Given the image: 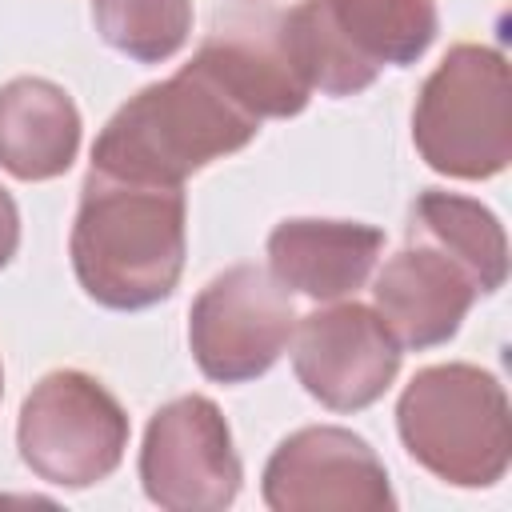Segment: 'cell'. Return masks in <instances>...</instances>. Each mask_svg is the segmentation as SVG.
Listing matches in <instances>:
<instances>
[{
    "label": "cell",
    "mask_w": 512,
    "mask_h": 512,
    "mask_svg": "<svg viewBox=\"0 0 512 512\" xmlns=\"http://www.w3.org/2000/svg\"><path fill=\"white\" fill-rule=\"evenodd\" d=\"M296 332L288 288L260 264L212 276L188 312V344L200 372L216 384L264 376Z\"/></svg>",
    "instance_id": "52a82bcc"
},
{
    "label": "cell",
    "mask_w": 512,
    "mask_h": 512,
    "mask_svg": "<svg viewBox=\"0 0 512 512\" xmlns=\"http://www.w3.org/2000/svg\"><path fill=\"white\" fill-rule=\"evenodd\" d=\"M476 296L484 292L472 280V272L436 244L416 236H408V244L396 256H388L372 280L376 316L400 348L416 352L452 340Z\"/></svg>",
    "instance_id": "7c38bea8"
},
{
    "label": "cell",
    "mask_w": 512,
    "mask_h": 512,
    "mask_svg": "<svg viewBox=\"0 0 512 512\" xmlns=\"http://www.w3.org/2000/svg\"><path fill=\"white\" fill-rule=\"evenodd\" d=\"M292 368L312 400L332 412H360L376 404L400 372L404 348L384 328L376 308L332 304L296 320Z\"/></svg>",
    "instance_id": "8fae6325"
},
{
    "label": "cell",
    "mask_w": 512,
    "mask_h": 512,
    "mask_svg": "<svg viewBox=\"0 0 512 512\" xmlns=\"http://www.w3.org/2000/svg\"><path fill=\"white\" fill-rule=\"evenodd\" d=\"M260 120L200 64L140 88L92 144V168L132 180L184 184L192 172L240 152Z\"/></svg>",
    "instance_id": "7a4b0ae2"
},
{
    "label": "cell",
    "mask_w": 512,
    "mask_h": 512,
    "mask_svg": "<svg viewBox=\"0 0 512 512\" xmlns=\"http://www.w3.org/2000/svg\"><path fill=\"white\" fill-rule=\"evenodd\" d=\"M264 504L272 512H388L396 496L364 436L336 424H308L268 456Z\"/></svg>",
    "instance_id": "9c48e42d"
},
{
    "label": "cell",
    "mask_w": 512,
    "mask_h": 512,
    "mask_svg": "<svg viewBox=\"0 0 512 512\" xmlns=\"http://www.w3.org/2000/svg\"><path fill=\"white\" fill-rule=\"evenodd\" d=\"M0 396H4V364H0Z\"/></svg>",
    "instance_id": "ac0fdd59"
},
{
    "label": "cell",
    "mask_w": 512,
    "mask_h": 512,
    "mask_svg": "<svg viewBox=\"0 0 512 512\" xmlns=\"http://www.w3.org/2000/svg\"><path fill=\"white\" fill-rule=\"evenodd\" d=\"M384 232L360 220H280L268 236L272 276L308 300H344L372 276Z\"/></svg>",
    "instance_id": "4fadbf2b"
},
{
    "label": "cell",
    "mask_w": 512,
    "mask_h": 512,
    "mask_svg": "<svg viewBox=\"0 0 512 512\" xmlns=\"http://www.w3.org/2000/svg\"><path fill=\"white\" fill-rule=\"evenodd\" d=\"M16 248H20V212H16V200L0 188V268H8Z\"/></svg>",
    "instance_id": "e0dca14e"
},
{
    "label": "cell",
    "mask_w": 512,
    "mask_h": 512,
    "mask_svg": "<svg viewBox=\"0 0 512 512\" xmlns=\"http://www.w3.org/2000/svg\"><path fill=\"white\" fill-rule=\"evenodd\" d=\"M96 32L136 64L176 56L192 32V0H92Z\"/></svg>",
    "instance_id": "2e32d148"
},
{
    "label": "cell",
    "mask_w": 512,
    "mask_h": 512,
    "mask_svg": "<svg viewBox=\"0 0 512 512\" xmlns=\"http://www.w3.org/2000/svg\"><path fill=\"white\" fill-rule=\"evenodd\" d=\"M420 160L452 180H488L512 160V80L496 48L456 44L416 96Z\"/></svg>",
    "instance_id": "5b68a950"
},
{
    "label": "cell",
    "mask_w": 512,
    "mask_h": 512,
    "mask_svg": "<svg viewBox=\"0 0 512 512\" xmlns=\"http://www.w3.org/2000/svg\"><path fill=\"white\" fill-rule=\"evenodd\" d=\"M408 456L456 488H488L512 460L504 384L476 364L420 368L396 404Z\"/></svg>",
    "instance_id": "3957f363"
},
{
    "label": "cell",
    "mask_w": 512,
    "mask_h": 512,
    "mask_svg": "<svg viewBox=\"0 0 512 512\" xmlns=\"http://www.w3.org/2000/svg\"><path fill=\"white\" fill-rule=\"evenodd\" d=\"M192 60H200L256 120H288L304 112L312 96L276 0H224Z\"/></svg>",
    "instance_id": "30bf717a"
},
{
    "label": "cell",
    "mask_w": 512,
    "mask_h": 512,
    "mask_svg": "<svg viewBox=\"0 0 512 512\" xmlns=\"http://www.w3.org/2000/svg\"><path fill=\"white\" fill-rule=\"evenodd\" d=\"M80 152V112L44 76H16L0 88V168L40 184L72 168Z\"/></svg>",
    "instance_id": "5bb4252c"
},
{
    "label": "cell",
    "mask_w": 512,
    "mask_h": 512,
    "mask_svg": "<svg viewBox=\"0 0 512 512\" xmlns=\"http://www.w3.org/2000/svg\"><path fill=\"white\" fill-rule=\"evenodd\" d=\"M184 220V184L88 168L68 240L80 288L116 312L168 300L184 272Z\"/></svg>",
    "instance_id": "6da1fadb"
},
{
    "label": "cell",
    "mask_w": 512,
    "mask_h": 512,
    "mask_svg": "<svg viewBox=\"0 0 512 512\" xmlns=\"http://www.w3.org/2000/svg\"><path fill=\"white\" fill-rule=\"evenodd\" d=\"M244 480L228 420L208 396H176L152 412L140 448L144 496L168 512H220Z\"/></svg>",
    "instance_id": "ba28073f"
},
{
    "label": "cell",
    "mask_w": 512,
    "mask_h": 512,
    "mask_svg": "<svg viewBox=\"0 0 512 512\" xmlns=\"http://www.w3.org/2000/svg\"><path fill=\"white\" fill-rule=\"evenodd\" d=\"M128 412L88 372H48L20 404V460L56 488H92L108 480L128 448Z\"/></svg>",
    "instance_id": "8992f818"
},
{
    "label": "cell",
    "mask_w": 512,
    "mask_h": 512,
    "mask_svg": "<svg viewBox=\"0 0 512 512\" xmlns=\"http://www.w3.org/2000/svg\"><path fill=\"white\" fill-rule=\"evenodd\" d=\"M408 236L436 244L452 260H460L480 292H496L508 280V240L492 208L456 192H420L412 204Z\"/></svg>",
    "instance_id": "9a60e30c"
},
{
    "label": "cell",
    "mask_w": 512,
    "mask_h": 512,
    "mask_svg": "<svg viewBox=\"0 0 512 512\" xmlns=\"http://www.w3.org/2000/svg\"><path fill=\"white\" fill-rule=\"evenodd\" d=\"M288 44L308 88L364 92L380 68L416 64L436 40V0H300L284 8Z\"/></svg>",
    "instance_id": "277c9868"
}]
</instances>
